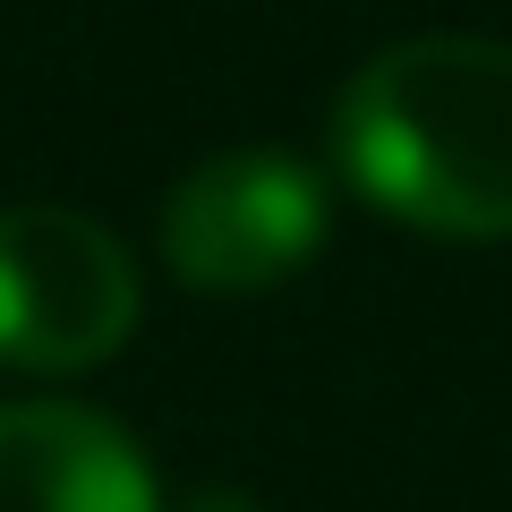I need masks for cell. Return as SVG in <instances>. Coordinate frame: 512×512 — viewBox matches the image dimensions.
I'll list each match as a JSON object with an SVG mask.
<instances>
[{
  "mask_svg": "<svg viewBox=\"0 0 512 512\" xmlns=\"http://www.w3.org/2000/svg\"><path fill=\"white\" fill-rule=\"evenodd\" d=\"M333 163L367 205L444 239H512V43L419 35L333 103Z\"/></svg>",
  "mask_w": 512,
  "mask_h": 512,
  "instance_id": "obj_1",
  "label": "cell"
},
{
  "mask_svg": "<svg viewBox=\"0 0 512 512\" xmlns=\"http://www.w3.org/2000/svg\"><path fill=\"white\" fill-rule=\"evenodd\" d=\"M0 512H163L146 453L77 402L0 410Z\"/></svg>",
  "mask_w": 512,
  "mask_h": 512,
  "instance_id": "obj_4",
  "label": "cell"
},
{
  "mask_svg": "<svg viewBox=\"0 0 512 512\" xmlns=\"http://www.w3.org/2000/svg\"><path fill=\"white\" fill-rule=\"evenodd\" d=\"M137 333V265L77 205H0V367L77 376Z\"/></svg>",
  "mask_w": 512,
  "mask_h": 512,
  "instance_id": "obj_2",
  "label": "cell"
},
{
  "mask_svg": "<svg viewBox=\"0 0 512 512\" xmlns=\"http://www.w3.org/2000/svg\"><path fill=\"white\" fill-rule=\"evenodd\" d=\"M325 248V180L274 146L197 163L163 205V265L188 291H274Z\"/></svg>",
  "mask_w": 512,
  "mask_h": 512,
  "instance_id": "obj_3",
  "label": "cell"
},
{
  "mask_svg": "<svg viewBox=\"0 0 512 512\" xmlns=\"http://www.w3.org/2000/svg\"><path fill=\"white\" fill-rule=\"evenodd\" d=\"M180 512H265V504H248L239 487H205V495H188Z\"/></svg>",
  "mask_w": 512,
  "mask_h": 512,
  "instance_id": "obj_5",
  "label": "cell"
}]
</instances>
